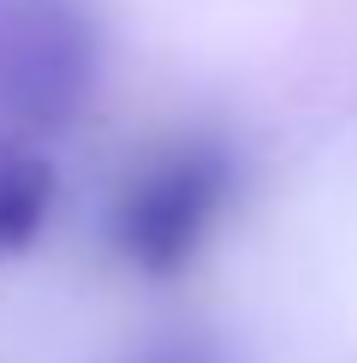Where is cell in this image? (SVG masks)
Instances as JSON below:
<instances>
[{
    "label": "cell",
    "mask_w": 357,
    "mask_h": 363,
    "mask_svg": "<svg viewBox=\"0 0 357 363\" xmlns=\"http://www.w3.org/2000/svg\"><path fill=\"white\" fill-rule=\"evenodd\" d=\"M232 191V161L220 143H178L125 185L113 208V245L143 274H178L208 238Z\"/></svg>",
    "instance_id": "6da1fadb"
},
{
    "label": "cell",
    "mask_w": 357,
    "mask_h": 363,
    "mask_svg": "<svg viewBox=\"0 0 357 363\" xmlns=\"http://www.w3.org/2000/svg\"><path fill=\"white\" fill-rule=\"evenodd\" d=\"M48 208H54V167L36 149L0 138V262L42 233Z\"/></svg>",
    "instance_id": "7a4b0ae2"
},
{
    "label": "cell",
    "mask_w": 357,
    "mask_h": 363,
    "mask_svg": "<svg viewBox=\"0 0 357 363\" xmlns=\"http://www.w3.org/2000/svg\"><path fill=\"white\" fill-rule=\"evenodd\" d=\"M143 363H203L197 352H155V357H143Z\"/></svg>",
    "instance_id": "3957f363"
}]
</instances>
